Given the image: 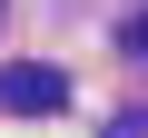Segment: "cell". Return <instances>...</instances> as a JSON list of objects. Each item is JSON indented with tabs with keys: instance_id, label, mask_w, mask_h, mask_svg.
Here are the masks:
<instances>
[{
	"instance_id": "cell-1",
	"label": "cell",
	"mask_w": 148,
	"mask_h": 138,
	"mask_svg": "<svg viewBox=\"0 0 148 138\" xmlns=\"http://www.w3.org/2000/svg\"><path fill=\"white\" fill-rule=\"evenodd\" d=\"M0 109H10V118H49V109H69V69H49V59H10V69H0Z\"/></svg>"
},
{
	"instance_id": "cell-2",
	"label": "cell",
	"mask_w": 148,
	"mask_h": 138,
	"mask_svg": "<svg viewBox=\"0 0 148 138\" xmlns=\"http://www.w3.org/2000/svg\"><path fill=\"white\" fill-rule=\"evenodd\" d=\"M99 138H148V109H119V118H109Z\"/></svg>"
},
{
	"instance_id": "cell-3",
	"label": "cell",
	"mask_w": 148,
	"mask_h": 138,
	"mask_svg": "<svg viewBox=\"0 0 148 138\" xmlns=\"http://www.w3.org/2000/svg\"><path fill=\"white\" fill-rule=\"evenodd\" d=\"M128 59H138V69H148V10H138V30H128Z\"/></svg>"
}]
</instances>
